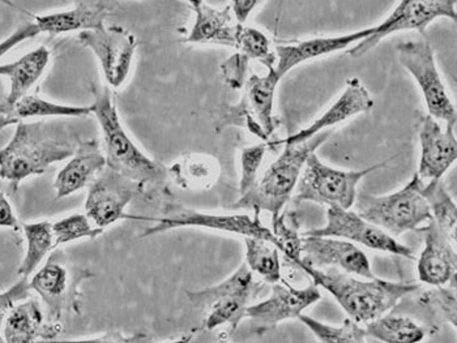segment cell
Masks as SVG:
<instances>
[{"mask_svg":"<svg viewBox=\"0 0 457 343\" xmlns=\"http://www.w3.org/2000/svg\"><path fill=\"white\" fill-rule=\"evenodd\" d=\"M81 140L61 122H19L11 142L0 151V178L18 187L32 176L44 174L53 163L73 156Z\"/></svg>","mask_w":457,"mask_h":343,"instance_id":"6da1fadb","label":"cell"},{"mask_svg":"<svg viewBox=\"0 0 457 343\" xmlns=\"http://www.w3.org/2000/svg\"><path fill=\"white\" fill-rule=\"evenodd\" d=\"M304 274L312 278L319 288H323L335 298L336 302L358 324H366L387 314L403 298L419 290L417 283L391 282L382 278H357L353 274L329 268H312L299 265Z\"/></svg>","mask_w":457,"mask_h":343,"instance_id":"7a4b0ae2","label":"cell"},{"mask_svg":"<svg viewBox=\"0 0 457 343\" xmlns=\"http://www.w3.org/2000/svg\"><path fill=\"white\" fill-rule=\"evenodd\" d=\"M95 102L90 106L103 131L107 167L118 171L126 178L151 185L157 190H166L169 173L162 163L149 159L132 142L124 131L120 114L107 88L93 89Z\"/></svg>","mask_w":457,"mask_h":343,"instance_id":"3957f363","label":"cell"},{"mask_svg":"<svg viewBox=\"0 0 457 343\" xmlns=\"http://www.w3.org/2000/svg\"><path fill=\"white\" fill-rule=\"evenodd\" d=\"M331 131L315 135L307 142L287 144L281 156L265 171L262 179L233 205L234 209H253L255 217L268 212L275 221L292 199L310 154L328 140Z\"/></svg>","mask_w":457,"mask_h":343,"instance_id":"277c9868","label":"cell"},{"mask_svg":"<svg viewBox=\"0 0 457 343\" xmlns=\"http://www.w3.org/2000/svg\"><path fill=\"white\" fill-rule=\"evenodd\" d=\"M261 290L263 283L255 281L247 264H244L219 285L187 292V298L194 307L207 311L204 329L214 331L228 325L234 331L246 319V309Z\"/></svg>","mask_w":457,"mask_h":343,"instance_id":"5b68a950","label":"cell"},{"mask_svg":"<svg viewBox=\"0 0 457 343\" xmlns=\"http://www.w3.org/2000/svg\"><path fill=\"white\" fill-rule=\"evenodd\" d=\"M419 183L416 174L404 188L391 195L361 193L355 199L358 215L392 236L416 232L423 222L433 219L428 201L420 193Z\"/></svg>","mask_w":457,"mask_h":343,"instance_id":"8992f818","label":"cell"},{"mask_svg":"<svg viewBox=\"0 0 457 343\" xmlns=\"http://www.w3.org/2000/svg\"><path fill=\"white\" fill-rule=\"evenodd\" d=\"M387 162L371 166L365 170L344 171L329 167L312 153L304 163L297 183L295 202L312 201L328 207L351 209L357 199V185L365 176L378 168L385 167Z\"/></svg>","mask_w":457,"mask_h":343,"instance_id":"52a82bcc","label":"cell"},{"mask_svg":"<svg viewBox=\"0 0 457 343\" xmlns=\"http://www.w3.org/2000/svg\"><path fill=\"white\" fill-rule=\"evenodd\" d=\"M92 275L87 269L70 263L63 253L55 252L36 273L29 286L44 302L50 322L61 324L64 316L80 312V286Z\"/></svg>","mask_w":457,"mask_h":343,"instance_id":"ba28073f","label":"cell"},{"mask_svg":"<svg viewBox=\"0 0 457 343\" xmlns=\"http://www.w3.org/2000/svg\"><path fill=\"white\" fill-rule=\"evenodd\" d=\"M280 80L275 67L268 69L264 76L251 73L245 83L241 101L237 105L228 106L220 114L216 122L217 131H222L228 126L244 127L263 142H270L276 129L273 102Z\"/></svg>","mask_w":457,"mask_h":343,"instance_id":"9c48e42d","label":"cell"},{"mask_svg":"<svg viewBox=\"0 0 457 343\" xmlns=\"http://www.w3.org/2000/svg\"><path fill=\"white\" fill-rule=\"evenodd\" d=\"M396 52L402 66L419 84L428 115L445 126L456 127L455 105L443 83L431 45L425 41L403 42Z\"/></svg>","mask_w":457,"mask_h":343,"instance_id":"30bf717a","label":"cell"},{"mask_svg":"<svg viewBox=\"0 0 457 343\" xmlns=\"http://www.w3.org/2000/svg\"><path fill=\"white\" fill-rule=\"evenodd\" d=\"M156 225L145 230L141 238L160 234L168 230L180 227H204L217 232L230 233L246 238H259L273 244L278 249V241L272 230L262 224L261 217H250L247 215H207L188 209L176 202H168L163 207L162 215L154 218Z\"/></svg>","mask_w":457,"mask_h":343,"instance_id":"8fae6325","label":"cell"},{"mask_svg":"<svg viewBox=\"0 0 457 343\" xmlns=\"http://www.w3.org/2000/svg\"><path fill=\"white\" fill-rule=\"evenodd\" d=\"M445 18L456 21V0H400L387 19L374 25V32L349 50L352 58L368 54L386 37L405 30L425 33L434 20Z\"/></svg>","mask_w":457,"mask_h":343,"instance_id":"7c38bea8","label":"cell"},{"mask_svg":"<svg viewBox=\"0 0 457 343\" xmlns=\"http://www.w3.org/2000/svg\"><path fill=\"white\" fill-rule=\"evenodd\" d=\"M84 47L98 59L104 78L112 88H120L129 78L137 52V37L120 25L83 30L78 37Z\"/></svg>","mask_w":457,"mask_h":343,"instance_id":"4fadbf2b","label":"cell"},{"mask_svg":"<svg viewBox=\"0 0 457 343\" xmlns=\"http://www.w3.org/2000/svg\"><path fill=\"white\" fill-rule=\"evenodd\" d=\"M144 188L140 183L131 181L106 166L89 185L86 215L96 226L105 230L124 218L127 205L141 195Z\"/></svg>","mask_w":457,"mask_h":343,"instance_id":"5bb4252c","label":"cell"},{"mask_svg":"<svg viewBox=\"0 0 457 343\" xmlns=\"http://www.w3.org/2000/svg\"><path fill=\"white\" fill-rule=\"evenodd\" d=\"M303 235L332 236L362 244L370 249L392 253L402 257L414 258L413 251L399 243L377 225L361 217L357 212L340 207H329L327 210V225L321 229L310 230Z\"/></svg>","mask_w":457,"mask_h":343,"instance_id":"9a60e30c","label":"cell"},{"mask_svg":"<svg viewBox=\"0 0 457 343\" xmlns=\"http://www.w3.org/2000/svg\"><path fill=\"white\" fill-rule=\"evenodd\" d=\"M319 286L314 282L307 288L295 289L282 281L273 283L272 294L258 305L248 306L246 319H250L251 331L263 336L285 320L298 319L299 314L320 300Z\"/></svg>","mask_w":457,"mask_h":343,"instance_id":"2e32d148","label":"cell"},{"mask_svg":"<svg viewBox=\"0 0 457 343\" xmlns=\"http://www.w3.org/2000/svg\"><path fill=\"white\" fill-rule=\"evenodd\" d=\"M299 265L312 268H335L361 278L377 277L366 253L352 241L332 236L302 235Z\"/></svg>","mask_w":457,"mask_h":343,"instance_id":"e0dca14e","label":"cell"},{"mask_svg":"<svg viewBox=\"0 0 457 343\" xmlns=\"http://www.w3.org/2000/svg\"><path fill=\"white\" fill-rule=\"evenodd\" d=\"M419 137L421 144V161L417 176L422 182L442 179L451 166L456 162L455 127L445 126L443 128L436 118L422 115L419 125Z\"/></svg>","mask_w":457,"mask_h":343,"instance_id":"ac0fdd59","label":"cell"},{"mask_svg":"<svg viewBox=\"0 0 457 343\" xmlns=\"http://www.w3.org/2000/svg\"><path fill=\"white\" fill-rule=\"evenodd\" d=\"M416 233L425 241L417 264L420 281L436 288L447 283L456 288L457 256L450 236L443 233L434 219L428 221V226L419 227Z\"/></svg>","mask_w":457,"mask_h":343,"instance_id":"d6986e66","label":"cell"},{"mask_svg":"<svg viewBox=\"0 0 457 343\" xmlns=\"http://www.w3.org/2000/svg\"><path fill=\"white\" fill-rule=\"evenodd\" d=\"M372 108H374V100L365 86L361 83L360 78H349L345 91L341 93L340 97L317 120L304 127L297 134L290 135L278 142L270 143V145L299 144V143L307 142L315 135L326 129L334 128L335 126L351 119L355 115L368 112Z\"/></svg>","mask_w":457,"mask_h":343,"instance_id":"ffe728a7","label":"cell"},{"mask_svg":"<svg viewBox=\"0 0 457 343\" xmlns=\"http://www.w3.org/2000/svg\"><path fill=\"white\" fill-rule=\"evenodd\" d=\"M372 32H374V27H370L358 32L346 33V35L317 37V38L303 39L289 45H278L275 52V71L282 78L299 64L343 52L346 47L354 46L358 42L368 38Z\"/></svg>","mask_w":457,"mask_h":343,"instance_id":"44dd1931","label":"cell"},{"mask_svg":"<svg viewBox=\"0 0 457 343\" xmlns=\"http://www.w3.org/2000/svg\"><path fill=\"white\" fill-rule=\"evenodd\" d=\"M105 167L106 157L97 140H81L72 159L56 176L54 183L56 199L67 198L89 187Z\"/></svg>","mask_w":457,"mask_h":343,"instance_id":"7402d4cb","label":"cell"},{"mask_svg":"<svg viewBox=\"0 0 457 343\" xmlns=\"http://www.w3.org/2000/svg\"><path fill=\"white\" fill-rule=\"evenodd\" d=\"M75 3L71 10L36 16L39 32L56 36L105 27L104 22L112 10L107 0H75Z\"/></svg>","mask_w":457,"mask_h":343,"instance_id":"603a6c76","label":"cell"},{"mask_svg":"<svg viewBox=\"0 0 457 343\" xmlns=\"http://www.w3.org/2000/svg\"><path fill=\"white\" fill-rule=\"evenodd\" d=\"M61 331L62 325L50 322L38 300H22L5 319L3 339L8 343H30L38 339H54Z\"/></svg>","mask_w":457,"mask_h":343,"instance_id":"cb8c5ba5","label":"cell"},{"mask_svg":"<svg viewBox=\"0 0 457 343\" xmlns=\"http://www.w3.org/2000/svg\"><path fill=\"white\" fill-rule=\"evenodd\" d=\"M194 10L196 12V19L186 42L236 47L239 22H234L236 18L231 12L230 5L219 10L202 2Z\"/></svg>","mask_w":457,"mask_h":343,"instance_id":"d4e9b609","label":"cell"},{"mask_svg":"<svg viewBox=\"0 0 457 343\" xmlns=\"http://www.w3.org/2000/svg\"><path fill=\"white\" fill-rule=\"evenodd\" d=\"M50 61V52L45 46L28 53L12 63L0 66V76L10 78L11 88L4 98L7 108L15 105L20 98L28 94L42 78Z\"/></svg>","mask_w":457,"mask_h":343,"instance_id":"484cf974","label":"cell"},{"mask_svg":"<svg viewBox=\"0 0 457 343\" xmlns=\"http://www.w3.org/2000/svg\"><path fill=\"white\" fill-rule=\"evenodd\" d=\"M169 178L183 190L204 191L216 184L221 176V166L208 154H188L168 168Z\"/></svg>","mask_w":457,"mask_h":343,"instance_id":"4316f807","label":"cell"},{"mask_svg":"<svg viewBox=\"0 0 457 343\" xmlns=\"http://www.w3.org/2000/svg\"><path fill=\"white\" fill-rule=\"evenodd\" d=\"M368 337L388 343H417L426 337V328L417 324L411 317L399 314H383L366 323Z\"/></svg>","mask_w":457,"mask_h":343,"instance_id":"83f0119b","label":"cell"},{"mask_svg":"<svg viewBox=\"0 0 457 343\" xmlns=\"http://www.w3.org/2000/svg\"><path fill=\"white\" fill-rule=\"evenodd\" d=\"M420 193L428 201L431 216L443 233L450 236L451 241H456L457 207L455 201L445 190L442 179L419 183Z\"/></svg>","mask_w":457,"mask_h":343,"instance_id":"f1b7e54d","label":"cell"},{"mask_svg":"<svg viewBox=\"0 0 457 343\" xmlns=\"http://www.w3.org/2000/svg\"><path fill=\"white\" fill-rule=\"evenodd\" d=\"M22 230L27 239V252L20 264L18 273L22 277H29L38 268L44 258L56 249V246L52 222L39 221L25 224Z\"/></svg>","mask_w":457,"mask_h":343,"instance_id":"f546056e","label":"cell"},{"mask_svg":"<svg viewBox=\"0 0 457 343\" xmlns=\"http://www.w3.org/2000/svg\"><path fill=\"white\" fill-rule=\"evenodd\" d=\"M7 109L11 117L18 123L24 119H29V118H79L89 117L90 114H93L90 106L59 105V103L50 102V101L44 100V98L29 94L20 98L15 105Z\"/></svg>","mask_w":457,"mask_h":343,"instance_id":"4dcf8cb0","label":"cell"},{"mask_svg":"<svg viewBox=\"0 0 457 343\" xmlns=\"http://www.w3.org/2000/svg\"><path fill=\"white\" fill-rule=\"evenodd\" d=\"M246 241V264L251 272L263 278L264 282H282L281 263L278 249L263 239L245 238Z\"/></svg>","mask_w":457,"mask_h":343,"instance_id":"1f68e13d","label":"cell"},{"mask_svg":"<svg viewBox=\"0 0 457 343\" xmlns=\"http://www.w3.org/2000/svg\"><path fill=\"white\" fill-rule=\"evenodd\" d=\"M298 319L312 331L320 342L324 343H363L368 339L366 329L354 320L346 319L340 326L324 324L306 314H299Z\"/></svg>","mask_w":457,"mask_h":343,"instance_id":"d6a6232c","label":"cell"},{"mask_svg":"<svg viewBox=\"0 0 457 343\" xmlns=\"http://www.w3.org/2000/svg\"><path fill=\"white\" fill-rule=\"evenodd\" d=\"M234 49L246 55L250 61H261L268 69L275 67L276 53L272 52V44L263 32L255 28L239 22Z\"/></svg>","mask_w":457,"mask_h":343,"instance_id":"836d02e7","label":"cell"},{"mask_svg":"<svg viewBox=\"0 0 457 343\" xmlns=\"http://www.w3.org/2000/svg\"><path fill=\"white\" fill-rule=\"evenodd\" d=\"M53 233L55 246L59 247L81 239H96L103 234L104 229L96 226L88 216L76 213L54 222Z\"/></svg>","mask_w":457,"mask_h":343,"instance_id":"e575fe53","label":"cell"},{"mask_svg":"<svg viewBox=\"0 0 457 343\" xmlns=\"http://www.w3.org/2000/svg\"><path fill=\"white\" fill-rule=\"evenodd\" d=\"M299 221L293 215L287 218V215L281 213L275 221H272V233L278 241V251L284 253L287 263L297 266L301 261L302 236L299 235Z\"/></svg>","mask_w":457,"mask_h":343,"instance_id":"d590c367","label":"cell"},{"mask_svg":"<svg viewBox=\"0 0 457 343\" xmlns=\"http://www.w3.org/2000/svg\"><path fill=\"white\" fill-rule=\"evenodd\" d=\"M267 145L259 144L247 146L241 151V181H239V192L241 196L248 192L258 182L259 168L263 163Z\"/></svg>","mask_w":457,"mask_h":343,"instance_id":"8d00e7d4","label":"cell"},{"mask_svg":"<svg viewBox=\"0 0 457 343\" xmlns=\"http://www.w3.org/2000/svg\"><path fill=\"white\" fill-rule=\"evenodd\" d=\"M29 292L30 286L27 277L22 278L5 291L0 292V343L4 341L3 339V325H4L5 319L18 303L29 298Z\"/></svg>","mask_w":457,"mask_h":343,"instance_id":"74e56055","label":"cell"},{"mask_svg":"<svg viewBox=\"0 0 457 343\" xmlns=\"http://www.w3.org/2000/svg\"><path fill=\"white\" fill-rule=\"evenodd\" d=\"M248 63H250V59L242 53L237 52V54L230 56L221 64L222 75L230 88L237 89V91L244 88L247 80Z\"/></svg>","mask_w":457,"mask_h":343,"instance_id":"f35d334b","label":"cell"},{"mask_svg":"<svg viewBox=\"0 0 457 343\" xmlns=\"http://www.w3.org/2000/svg\"><path fill=\"white\" fill-rule=\"evenodd\" d=\"M438 290L431 292V302H433L434 307L438 309L439 314L447 320L450 324L456 328L457 325V311H456V288L443 289L442 286H438Z\"/></svg>","mask_w":457,"mask_h":343,"instance_id":"ab89813d","label":"cell"},{"mask_svg":"<svg viewBox=\"0 0 457 343\" xmlns=\"http://www.w3.org/2000/svg\"><path fill=\"white\" fill-rule=\"evenodd\" d=\"M39 33L41 32H39L36 22L21 25L12 35L8 36L7 38L0 42V58H3L8 52H11L13 47L18 46V45L22 44V42L27 41V39L38 36Z\"/></svg>","mask_w":457,"mask_h":343,"instance_id":"60d3db41","label":"cell"},{"mask_svg":"<svg viewBox=\"0 0 457 343\" xmlns=\"http://www.w3.org/2000/svg\"><path fill=\"white\" fill-rule=\"evenodd\" d=\"M262 2L263 0H231V12L237 21L244 24Z\"/></svg>","mask_w":457,"mask_h":343,"instance_id":"b9f144b4","label":"cell"},{"mask_svg":"<svg viewBox=\"0 0 457 343\" xmlns=\"http://www.w3.org/2000/svg\"><path fill=\"white\" fill-rule=\"evenodd\" d=\"M0 227H11V229H18L19 222L13 213L10 201L3 193H0Z\"/></svg>","mask_w":457,"mask_h":343,"instance_id":"7bdbcfd3","label":"cell"},{"mask_svg":"<svg viewBox=\"0 0 457 343\" xmlns=\"http://www.w3.org/2000/svg\"><path fill=\"white\" fill-rule=\"evenodd\" d=\"M18 125L15 119L11 117L7 106H5L4 100H0V131L4 129L5 127Z\"/></svg>","mask_w":457,"mask_h":343,"instance_id":"ee69618b","label":"cell"},{"mask_svg":"<svg viewBox=\"0 0 457 343\" xmlns=\"http://www.w3.org/2000/svg\"><path fill=\"white\" fill-rule=\"evenodd\" d=\"M188 3H190L191 5H193V8L197 7V5L200 4V3L203 2V0H187Z\"/></svg>","mask_w":457,"mask_h":343,"instance_id":"f6af8a7d","label":"cell"},{"mask_svg":"<svg viewBox=\"0 0 457 343\" xmlns=\"http://www.w3.org/2000/svg\"><path fill=\"white\" fill-rule=\"evenodd\" d=\"M0 3H3V4L10 5V7H15V4H13L12 0H0Z\"/></svg>","mask_w":457,"mask_h":343,"instance_id":"bcb514c9","label":"cell"}]
</instances>
